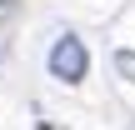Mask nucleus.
I'll return each mask as SVG.
<instances>
[{
	"instance_id": "1",
	"label": "nucleus",
	"mask_w": 135,
	"mask_h": 130,
	"mask_svg": "<svg viewBox=\"0 0 135 130\" xmlns=\"http://www.w3.org/2000/svg\"><path fill=\"white\" fill-rule=\"evenodd\" d=\"M85 70H90L85 40H75V35H60V40L50 45V75H55V80H65V85H75V80H85Z\"/></svg>"
},
{
	"instance_id": "2",
	"label": "nucleus",
	"mask_w": 135,
	"mask_h": 130,
	"mask_svg": "<svg viewBox=\"0 0 135 130\" xmlns=\"http://www.w3.org/2000/svg\"><path fill=\"white\" fill-rule=\"evenodd\" d=\"M115 70H120V75L135 85V50H115Z\"/></svg>"
}]
</instances>
